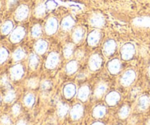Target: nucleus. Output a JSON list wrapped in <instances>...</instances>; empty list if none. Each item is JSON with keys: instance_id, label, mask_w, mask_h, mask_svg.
Wrapping results in <instances>:
<instances>
[{"instance_id": "nucleus-29", "label": "nucleus", "mask_w": 150, "mask_h": 125, "mask_svg": "<svg viewBox=\"0 0 150 125\" xmlns=\"http://www.w3.org/2000/svg\"><path fill=\"white\" fill-rule=\"evenodd\" d=\"M38 65V58L35 54H31L29 56V66L32 69L35 70Z\"/></svg>"}, {"instance_id": "nucleus-26", "label": "nucleus", "mask_w": 150, "mask_h": 125, "mask_svg": "<svg viewBox=\"0 0 150 125\" xmlns=\"http://www.w3.org/2000/svg\"><path fill=\"white\" fill-rule=\"evenodd\" d=\"M12 29H13V23H12L10 20H7V21H6L5 23L1 26V33H2L3 35H7V34L10 33V31L12 30Z\"/></svg>"}, {"instance_id": "nucleus-19", "label": "nucleus", "mask_w": 150, "mask_h": 125, "mask_svg": "<svg viewBox=\"0 0 150 125\" xmlns=\"http://www.w3.org/2000/svg\"><path fill=\"white\" fill-rule=\"evenodd\" d=\"M47 48H48V42L43 40L38 41V42L35 45V50L37 52L40 54H42L45 52Z\"/></svg>"}, {"instance_id": "nucleus-22", "label": "nucleus", "mask_w": 150, "mask_h": 125, "mask_svg": "<svg viewBox=\"0 0 150 125\" xmlns=\"http://www.w3.org/2000/svg\"><path fill=\"white\" fill-rule=\"evenodd\" d=\"M105 111H106V109H105V107L98 105L94 108L93 116L96 118H102L105 114Z\"/></svg>"}, {"instance_id": "nucleus-9", "label": "nucleus", "mask_w": 150, "mask_h": 125, "mask_svg": "<svg viewBox=\"0 0 150 125\" xmlns=\"http://www.w3.org/2000/svg\"><path fill=\"white\" fill-rule=\"evenodd\" d=\"M133 24L139 27L150 28V17H139L133 20Z\"/></svg>"}, {"instance_id": "nucleus-33", "label": "nucleus", "mask_w": 150, "mask_h": 125, "mask_svg": "<svg viewBox=\"0 0 150 125\" xmlns=\"http://www.w3.org/2000/svg\"><path fill=\"white\" fill-rule=\"evenodd\" d=\"M35 102V97H34L33 95L32 94H29L26 95L24 98V103L26 106L31 107L34 104Z\"/></svg>"}, {"instance_id": "nucleus-44", "label": "nucleus", "mask_w": 150, "mask_h": 125, "mask_svg": "<svg viewBox=\"0 0 150 125\" xmlns=\"http://www.w3.org/2000/svg\"><path fill=\"white\" fill-rule=\"evenodd\" d=\"M76 57H77V58H79V59L82 58V57L83 56V51H78L77 52H76Z\"/></svg>"}, {"instance_id": "nucleus-32", "label": "nucleus", "mask_w": 150, "mask_h": 125, "mask_svg": "<svg viewBox=\"0 0 150 125\" xmlns=\"http://www.w3.org/2000/svg\"><path fill=\"white\" fill-rule=\"evenodd\" d=\"M129 114H130V108L127 106H124L120 109L119 115L121 119H125L128 117Z\"/></svg>"}, {"instance_id": "nucleus-24", "label": "nucleus", "mask_w": 150, "mask_h": 125, "mask_svg": "<svg viewBox=\"0 0 150 125\" xmlns=\"http://www.w3.org/2000/svg\"><path fill=\"white\" fill-rule=\"evenodd\" d=\"M106 90H107L106 84H105V83H100V84L98 85V86L96 88V89H95V96H96L98 98L101 97L104 95V93L106 92Z\"/></svg>"}, {"instance_id": "nucleus-10", "label": "nucleus", "mask_w": 150, "mask_h": 125, "mask_svg": "<svg viewBox=\"0 0 150 125\" xmlns=\"http://www.w3.org/2000/svg\"><path fill=\"white\" fill-rule=\"evenodd\" d=\"M10 74H11V77L13 78V79L18 80V79H20L22 77L23 74V67L21 64L15 65L10 70Z\"/></svg>"}, {"instance_id": "nucleus-49", "label": "nucleus", "mask_w": 150, "mask_h": 125, "mask_svg": "<svg viewBox=\"0 0 150 125\" xmlns=\"http://www.w3.org/2000/svg\"><path fill=\"white\" fill-rule=\"evenodd\" d=\"M0 100H1V99H0Z\"/></svg>"}, {"instance_id": "nucleus-47", "label": "nucleus", "mask_w": 150, "mask_h": 125, "mask_svg": "<svg viewBox=\"0 0 150 125\" xmlns=\"http://www.w3.org/2000/svg\"><path fill=\"white\" fill-rule=\"evenodd\" d=\"M147 125H150V119L149 120V121H148V122H147Z\"/></svg>"}, {"instance_id": "nucleus-12", "label": "nucleus", "mask_w": 150, "mask_h": 125, "mask_svg": "<svg viewBox=\"0 0 150 125\" xmlns=\"http://www.w3.org/2000/svg\"><path fill=\"white\" fill-rule=\"evenodd\" d=\"M100 39V33L98 30H94L88 36V43L92 46L97 45Z\"/></svg>"}, {"instance_id": "nucleus-4", "label": "nucleus", "mask_w": 150, "mask_h": 125, "mask_svg": "<svg viewBox=\"0 0 150 125\" xmlns=\"http://www.w3.org/2000/svg\"><path fill=\"white\" fill-rule=\"evenodd\" d=\"M29 7L25 4H22V5L19 6L16 10L15 18L17 20H24L29 15Z\"/></svg>"}, {"instance_id": "nucleus-13", "label": "nucleus", "mask_w": 150, "mask_h": 125, "mask_svg": "<svg viewBox=\"0 0 150 125\" xmlns=\"http://www.w3.org/2000/svg\"><path fill=\"white\" fill-rule=\"evenodd\" d=\"M120 96L118 92H111L108 94L105 97V101L109 105H114L118 102L120 100Z\"/></svg>"}, {"instance_id": "nucleus-5", "label": "nucleus", "mask_w": 150, "mask_h": 125, "mask_svg": "<svg viewBox=\"0 0 150 125\" xmlns=\"http://www.w3.org/2000/svg\"><path fill=\"white\" fill-rule=\"evenodd\" d=\"M58 28V22L55 18H50L45 23V32L48 35L55 33Z\"/></svg>"}, {"instance_id": "nucleus-45", "label": "nucleus", "mask_w": 150, "mask_h": 125, "mask_svg": "<svg viewBox=\"0 0 150 125\" xmlns=\"http://www.w3.org/2000/svg\"><path fill=\"white\" fill-rule=\"evenodd\" d=\"M16 125H27V124H26L24 121H22L21 120V121H19Z\"/></svg>"}, {"instance_id": "nucleus-27", "label": "nucleus", "mask_w": 150, "mask_h": 125, "mask_svg": "<svg viewBox=\"0 0 150 125\" xmlns=\"http://www.w3.org/2000/svg\"><path fill=\"white\" fill-rule=\"evenodd\" d=\"M46 6L45 4H40L36 7L35 9V15H36L38 17H42V16L45 15V11H46Z\"/></svg>"}, {"instance_id": "nucleus-2", "label": "nucleus", "mask_w": 150, "mask_h": 125, "mask_svg": "<svg viewBox=\"0 0 150 125\" xmlns=\"http://www.w3.org/2000/svg\"><path fill=\"white\" fill-rule=\"evenodd\" d=\"M135 78H136V73L133 70H127L122 77L121 83L124 86H128L134 81Z\"/></svg>"}, {"instance_id": "nucleus-40", "label": "nucleus", "mask_w": 150, "mask_h": 125, "mask_svg": "<svg viewBox=\"0 0 150 125\" xmlns=\"http://www.w3.org/2000/svg\"><path fill=\"white\" fill-rule=\"evenodd\" d=\"M21 111V108L20 105H18V104H16V105H13V113L15 116H18L19 114H20Z\"/></svg>"}, {"instance_id": "nucleus-46", "label": "nucleus", "mask_w": 150, "mask_h": 125, "mask_svg": "<svg viewBox=\"0 0 150 125\" xmlns=\"http://www.w3.org/2000/svg\"><path fill=\"white\" fill-rule=\"evenodd\" d=\"M92 125H104V124L101 122H95L94 123V124H92Z\"/></svg>"}, {"instance_id": "nucleus-31", "label": "nucleus", "mask_w": 150, "mask_h": 125, "mask_svg": "<svg viewBox=\"0 0 150 125\" xmlns=\"http://www.w3.org/2000/svg\"><path fill=\"white\" fill-rule=\"evenodd\" d=\"M42 34V29L39 24H36L32 27V35L33 37H38Z\"/></svg>"}, {"instance_id": "nucleus-48", "label": "nucleus", "mask_w": 150, "mask_h": 125, "mask_svg": "<svg viewBox=\"0 0 150 125\" xmlns=\"http://www.w3.org/2000/svg\"><path fill=\"white\" fill-rule=\"evenodd\" d=\"M149 76H150V67H149Z\"/></svg>"}, {"instance_id": "nucleus-34", "label": "nucleus", "mask_w": 150, "mask_h": 125, "mask_svg": "<svg viewBox=\"0 0 150 125\" xmlns=\"http://www.w3.org/2000/svg\"><path fill=\"white\" fill-rule=\"evenodd\" d=\"M15 97H16V94H15V92L13 90H10L7 92L5 97H4V101L6 102H10L15 99Z\"/></svg>"}, {"instance_id": "nucleus-36", "label": "nucleus", "mask_w": 150, "mask_h": 125, "mask_svg": "<svg viewBox=\"0 0 150 125\" xmlns=\"http://www.w3.org/2000/svg\"><path fill=\"white\" fill-rule=\"evenodd\" d=\"M38 81L36 78H32L28 81V86L32 89H35L38 86Z\"/></svg>"}, {"instance_id": "nucleus-35", "label": "nucleus", "mask_w": 150, "mask_h": 125, "mask_svg": "<svg viewBox=\"0 0 150 125\" xmlns=\"http://www.w3.org/2000/svg\"><path fill=\"white\" fill-rule=\"evenodd\" d=\"M8 56V53L4 48H0V64L4 62Z\"/></svg>"}, {"instance_id": "nucleus-18", "label": "nucleus", "mask_w": 150, "mask_h": 125, "mask_svg": "<svg viewBox=\"0 0 150 125\" xmlns=\"http://www.w3.org/2000/svg\"><path fill=\"white\" fill-rule=\"evenodd\" d=\"M150 105V99L147 96H142L139 98V108L142 111H145L149 108Z\"/></svg>"}, {"instance_id": "nucleus-7", "label": "nucleus", "mask_w": 150, "mask_h": 125, "mask_svg": "<svg viewBox=\"0 0 150 125\" xmlns=\"http://www.w3.org/2000/svg\"><path fill=\"white\" fill-rule=\"evenodd\" d=\"M59 63V56L56 53H51L46 60L45 66L48 69H53Z\"/></svg>"}, {"instance_id": "nucleus-21", "label": "nucleus", "mask_w": 150, "mask_h": 125, "mask_svg": "<svg viewBox=\"0 0 150 125\" xmlns=\"http://www.w3.org/2000/svg\"><path fill=\"white\" fill-rule=\"evenodd\" d=\"M83 35H84V30H83L82 28L79 27L75 30V32H73V40L75 42H79L83 38Z\"/></svg>"}, {"instance_id": "nucleus-23", "label": "nucleus", "mask_w": 150, "mask_h": 125, "mask_svg": "<svg viewBox=\"0 0 150 125\" xmlns=\"http://www.w3.org/2000/svg\"><path fill=\"white\" fill-rule=\"evenodd\" d=\"M68 111L69 107L67 104L62 103V102L59 103L58 108H57V113H58V115L60 117H64L67 114Z\"/></svg>"}, {"instance_id": "nucleus-25", "label": "nucleus", "mask_w": 150, "mask_h": 125, "mask_svg": "<svg viewBox=\"0 0 150 125\" xmlns=\"http://www.w3.org/2000/svg\"><path fill=\"white\" fill-rule=\"evenodd\" d=\"M78 69V64L76 61H71L67 64L66 70L68 74H73Z\"/></svg>"}, {"instance_id": "nucleus-43", "label": "nucleus", "mask_w": 150, "mask_h": 125, "mask_svg": "<svg viewBox=\"0 0 150 125\" xmlns=\"http://www.w3.org/2000/svg\"><path fill=\"white\" fill-rule=\"evenodd\" d=\"M17 2V0H8V3H7V6L9 7H12L15 5Z\"/></svg>"}, {"instance_id": "nucleus-28", "label": "nucleus", "mask_w": 150, "mask_h": 125, "mask_svg": "<svg viewBox=\"0 0 150 125\" xmlns=\"http://www.w3.org/2000/svg\"><path fill=\"white\" fill-rule=\"evenodd\" d=\"M63 52H64V55L66 58H70L72 56L73 53V44H67L64 46V49H63Z\"/></svg>"}, {"instance_id": "nucleus-16", "label": "nucleus", "mask_w": 150, "mask_h": 125, "mask_svg": "<svg viewBox=\"0 0 150 125\" xmlns=\"http://www.w3.org/2000/svg\"><path fill=\"white\" fill-rule=\"evenodd\" d=\"M75 21L71 16H67L64 18L62 21V28L64 30H69L71 29L74 25Z\"/></svg>"}, {"instance_id": "nucleus-30", "label": "nucleus", "mask_w": 150, "mask_h": 125, "mask_svg": "<svg viewBox=\"0 0 150 125\" xmlns=\"http://www.w3.org/2000/svg\"><path fill=\"white\" fill-rule=\"evenodd\" d=\"M24 56V51L22 49H21V48H18V49L16 50L14 52V54H13V59H14L15 61H20V60H21Z\"/></svg>"}, {"instance_id": "nucleus-11", "label": "nucleus", "mask_w": 150, "mask_h": 125, "mask_svg": "<svg viewBox=\"0 0 150 125\" xmlns=\"http://www.w3.org/2000/svg\"><path fill=\"white\" fill-rule=\"evenodd\" d=\"M83 109L82 105L77 104V105H74L73 108L71 109L70 111V116H71L72 119L74 120H78L82 117L83 115Z\"/></svg>"}, {"instance_id": "nucleus-3", "label": "nucleus", "mask_w": 150, "mask_h": 125, "mask_svg": "<svg viewBox=\"0 0 150 125\" xmlns=\"http://www.w3.org/2000/svg\"><path fill=\"white\" fill-rule=\"evenodd\" d=\"M89 22H90L92 26L100 28L105 24V18H104L103 16L101 15L100 13H95L91 16Z\"/></svg>"}, {"instance_id": "nucleus-1", "label": "nucleus", "mask_w": 150, "mask_h": 125, "mask_svg": "<svg viewBox=\"0 0 150 125\" xmlns=\"http://www.w3.org/2000/svg\"><path fill=\"white\" fill-rule=\"evenodd\" d=\"M122 57L123 59L128 60L133 56L135 54V47L131 43H126L122 47Z\"/></svg>"}, {"instance_id": "nucleus-42", "label": "nucleus", "mask_w": 150, "mask_h": 125, "mask_svg": "<svg viewBox=\"0 0 150 125\" xmlns=\"http://www.w3.org/2000/svg\"><path fill=\"white\" fill-rule=\"evenodd\" d=\"M141 92V89H139V88H135V89H133L131 92V96L133 98H136L138 96H139V93Z\"/></svg>"}, {"instance_id": "nucleus-14", "label": "nucleus", "mask_w": 150, "mask_h": 125, "mask_svg": "<svg viewBox=\"0 0 150 125\" xmlns=\"http://www.w3.org/2000/svg\"><path fill=\"white\" fill-rule=\"evenodd\" d=\"M121 69V63L118 59H115L108 63V70L112 74H117L120 71Z\"/></svg>"}, {"instance_id": "nucleus-15", "label": "nucleus", "mask_w": 150, "mask_h": 125, "mask_svg": "<svg viewBox=\"0 0 150 125\" xmlns=\"http://www.w3.org/2000/svg\"><path fill=\"white\" fill-rule=\"evenodd\" d=\"M117 47V44L114 40H111L107 41L105 43L103 46V51L106 55H111L114 52Z\"/></svg>"}, {"instance_id": "nucleus-41", "label": "nucleus", "mask_w": 150, "mask_h": 125, "mask_svg": "<svg viewBox=\"0 0 150 125\" xmlns=\"http://www.w3.org/2000/svg\"><path fill=\"white\" fill-rule=\"evenodd\" d=\"M1 121L3 125H10V123H11L10 118L8 117H7V116H4V117H1Z\"/></svg>"}, {"instance_id": "nucleus-8", "label": "nucleus", "mask_w": 150, "mask_h": 125, "mask_svg": "<svg viewBox=\"0 0 150 125\" xmlns=\"http://www.w3.org/2000/svg\"><path fill=\"white\" fill-rule=\"evenodd\" d=\"M101 64H102V59L99 55L92 56L89 59V67L92 70H97L100 67Z\"/></svg>"}, {"instance_id": "nucleus-37", "label": "nucleus", "mask_w": 150, "mask_h": 125, "mask_svg": "<svg viewBox=\"0 0 150 125\" xmlns=\"http://www.w3.org/2000/svg\"><path fill=\"white\" fill-rule=\"evenodd\" d=\"M0 83H1V85L6 86V87H9L10 86V83H9L8 78H7V76H5V75L1 78V79H0Z\"/></svg>"}, {"instance_id": "nucleus-17", "label": "nucleus", "mask_w": 150, "mask_h": 125, "mask_svg": "<svg viewBox=\"0 0 150 125\" xmlns=\"http://www.w3.org/2000/svg\"><path fill=\"white\" fill-rule=\"evenodd\" d=\"M76 93V86L73 84H67L64 88V95L66 98L70 99L74 96Z\"/></svg>"}, {"instance_id": "nucleus-6", "label": "nucleus", "mask_w": 150, "mask_h": 125, "mask_svg": "<svg viewBox=\"0 0 150 125\" xmlns=\"http://www.w3.org/2000/svg\"><path fill=\"white\" fill-rule=\"evenodd\" d=\"M25 35V30L21 26H18L14 29L10 36V40L13 42H18L21 40Z\"/></svg>"}, {"instance_id": "nucleus-38", "label": "nucleus", "mask_w": 150, "mask_h": 125, "mask_svg": "<svg viewBox=\"0 0 150 125\" xmlns=\"http://www.w3.org/2000/svg\"><path fill=\"white\" fill-rule=\"evenodd\" d=\"M51 86V83L48 81H44L42 83H41V88H42L43 90H46L48 89Z\"/></svg>"}, {"instance_id": "nucleus-20", "label": "nucleus", "mask_w": 150, "mask_h": 125, "mask_svg": "<svg viewBox=\"0 0 150 125\" xmlns=\"http://www.w3.org/2000/svg\"><path fill=\"white\" fill-rule=\"evenodd\" d=\"M89 95V89L87 86H83L79 89L78 97L82 101H85L87 100Z\"/></svg>"}, {"instance_id": "nucleus-39", "label": "nucleus", "mask_w": 150, "mask_h": 125, "mask_svg": "<svg viewBox=\"0 0 150 125\" xmlns=\"http://www.w3.org/2000/svg\"><path fill=\"white\" fill-rule=\"evenodd\" d=\"M47 9H49V10H52V9L55 8L56 6H57V3L54 1H47V3L45 4Z\"/></svg>"}]
</instances>
